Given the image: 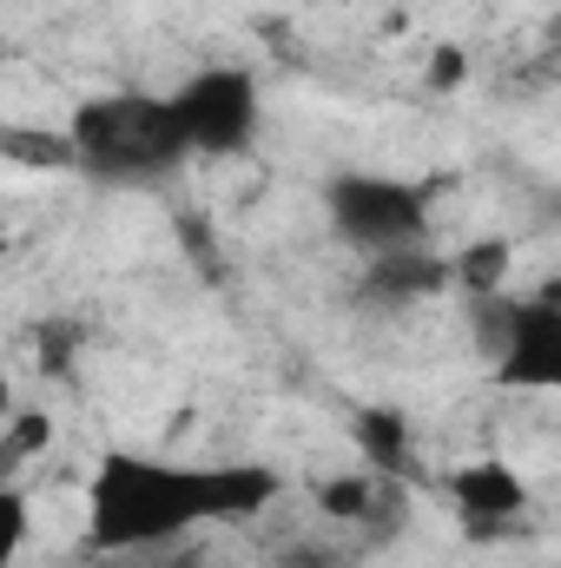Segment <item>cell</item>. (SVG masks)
I'll use <instances>...</instances> for the list:
<instances>
[{"label":"cell","mask_w":561,"mask_h":568,"mask_svg":"<svg viewBox=\"0 0 561 568\" xmlns=\"http://www.w3.org/2000/svg\"><path fill=\"white\" fill-rule=\"evenodd\" d=\"M442 284H449V258H436L429 245H404V252L370 258V297H384V304H410V297H429Z\"/></svg>","instance_id":"7"},{"label":"cell","mask_w":561,"mask_h":568,"mask_svg":"<svg viewBox=\"0 0 561 568\" xmlns=\"http://www.w3.org/2000/svg\"><path fill=\"white\" fill-rule=\"evenodd\" d=\"M13 424V377H7V364H0V429Z\"/></svg>","instance_id":"12"},{"label":"cell","mask_w":561,"mask_h":568,"mask_svg":"<svg viewBox=\"0 0 561 568\" xmlns=\"http://www.w3.org/2000/svg\"><path fill=\"white\" fill-rule=\"evenodd\" d=\"M165 100H172L178 133H185V152H198V159L245 152L258 120H265V93H258V80L245 67H205Z\"/></svg>","instance_id":"5"},{"label":"cell","mask_w":561,"mask_h":568,"mask_svg":"<svg viewBox=\"0 0 561 568\" xmlns=\"http://www.w3.org/2000/svg\"><path fill=\"white\" fill-rule=\"evenodd\" d=\"M27 529H33V509H27V496H20L13 483H0V568L20 562V549H27Z\"/></svg>","instance_id":"9"},{"label":"cell","mask_w":561,"mask_h":568,"mask_svg":"<svg viewBox=\"0 0 561 568\" xmlns=\"http://www.w3.org/2000/svg\"><path fill=\"white\" fill-rule=\"evenodd\" d=\"M469 324L476 344L489 357V371L509 390H555L561 384V297L555 291H529L509 297L502 291H476L469 297Z\"/></svg>","instance_id":"3"},{"label":"cell","mask_w":561,"mask_h":568,"mask_svg":"<svg viewBox=\"0 0 561 568\" xmlns=\"http://www.w3.org/2000/svg\"><path fill=\"white\" fill-rule=\"evenodd\" d=\"M357 456H364V469L370 476H410V463H417V443H410V424L397 417V410H357Z\"/></svg>","instance_id":"8"},{"label":"cell","mask_w":561,"mask_h":568,"mask_svg":"<svg viewBox=\"0 0 561 568\" xmlns=\"http://www.w3.org/2000/svg\"><path fill=\"white\" fill-rule=\"evenodd\" d=\"M278 489L284 476L265 463H172L113 443L86 476V542L100 556L159 549L212 523H245L272 509Z\"/></svg>","instance_id":"1"},{"label":"cell","mask_w":561,"mask_h":568,"mask_svg":"<svg viewBox=\"0 0 561 568\" xmlns=\"http://www.w3.org/2000/svg\"><path fill=\"white\" fill-rule=\"evenodd\" d=\"M449 489H456V509H462L469 523H509V516H522V503H529V483H522L502 456L462 463Z\"/></svg>","instance_id":"6"},{"label":"cell","mask_w":561,"mask_h":568,"mask_svg":"<svg viewBox=\"0 0 561 568\" xmlns=\"http://www.w3.org/2000/svg\"><path fill=\"white\" fill-rule=\"evenodd\" d=\"M60 133H67V152H73V172H86L100 185H152V179H165L192 159L165 93L80 100Z\"/></svg>","instance_id":"2"},{"label":"cell","mask_w":561,"mask_h":568,"mask_svg":"<svg viewBox=\"0 0 561 568\" xmlns=\"http://www.w3.org/2000/svg\"><path fill=\"white\" fill-rule=\"evenodd\" d=\"M324 219L364 258L429 245V192L410 185V179H390V172H337V179H324Z\"/></svg>","instance_id":"4"},{"label":"cell","mask_w":561,"mask_h":568,"mask_svg":"<svg viewBox=\"0 0 561 568\" xmlns=\"http://www.w3.org/2000/svg\"><path fill=\"white\" fill-rule=\"evenodd\" d=\"M462 80H469V53H462V47H442V53L429 60V87L449 93V87H462Z\"/></svg>","instance_id":"11"},{"label":"cell","mask_w":561,"mask_h":568,"mask_svg":"<svg viewBox=\"0 0 561 568\" xmlns=\"http://www.w3.org/2000/svg\"><path fill=\"white\" fill-rule=\"evenodd\" d=\"M384 476H337V483H324V516H364L370 509V489H377Z\"/></svg>","instance_id":"10"}]
</instances>
